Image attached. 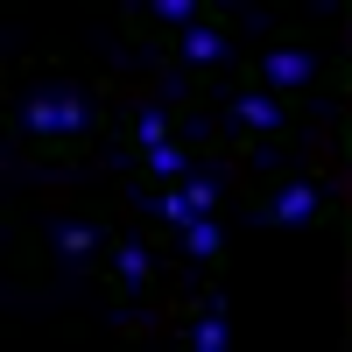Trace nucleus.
I'll return each mask as SVG.
<instances>
[{"label":"nucleus","mask_w":352,"mask_h":352,"mask_svg":"<svg viewBox=\"0 0 352 352\" xmlns=\"http://www.w3.org/2000/svg\"><path fill=\"white\" fill-rule=\"evenodd\" d=\"M113 78L78 71L64 50H36L8 92V141L21 148L28 169H78L113 141Z\"/></svg>","instance_id":"1"},{"label":"nucleus","mask_w":352,"mask_h":352,"mask_svg":"<svg viewBox=\"0 0 352 352\" xmlns=\"http://www.w3.org/2000/svg\"><path fill=\"white\" fill-rule=\"evenodd\" d=\"M162 232H169L176 261H184V268H197V282H204V275H226V219H219V212L184 219V226H162Z\"/></svg>","instance_id":"8"},{"label":"nucleus","mask_w":352,"mask_h":352,"mask_svg":"<svg viewBox=\"0 0 352 352\" xmlns=\"http://www.w3.org/2000/svg\"><path fill=\"white\" fill-rule=\"evenodd\" d=\"M247 64H254V78L268 92L296 99V106L324 99V92H352V64H324V50L310 36H296V28H275L261 50H247Z\"/></svg>","instance_id":"4"},{"label":"nucleus","mask_w":352,"mask_h":352,"mask_svg":"<svg viewBox=\"0 0 352 352\" xmlns=\"http://www.w3.org/2000/svg\"><path fill=\"white\" fill-rule=\"evenodd\" d=\"M247 219L254 226H303V232H324L338 226V197L324 190L317 169H268V184L247 190Z\"/></svg>","instance_id":"5"},{"label":"nucleus","mask_w":352,"mask_h":352,"mask_svg":"<svg viewBox=\"0 0 352 352\" xmlns=\"http://www.w3.org/2000/svg\"><path fill=\"white\" fill-rule=\"evenodd\" d=\"M345 155H352V106H345Z\"/></svg>","instance_id":"9"},{"label":"nucleus","mask_w":352,"mask_h":352,"mask_svg":"<svg viewBox=\"0 0 352 352\" xmlns=\"http://www.w3.org/2000/svg\"><path fill=\"white\" fill-rule=\"evenodd\" d=\"M92 289L106 296V317L120 331H148V303L162 296V232H113Z\"/></svg>","instance_id":"3"},{"label":"nucleus","mask_w":352,"mask_h":352,"mask_svg":"<svg viewBox=\"0 0 352 352\" xmlns=\"http://www.w3.org/2000/svg\"><path fill=\"white\" fill-rule=\"evenodd\" d=\"M197 21H204V0H141V8H120V28H127L148 56H162V64H169L176 36L197 28Z\"/></svg>","instance_id":"7"},{"label":"nucleus","mask_w":352,"mask_h":352,"mask_svg":"<svg viewBox=\"0 0 352 352\" xmlns=\"http://www.w3.org/2000/svg\"><path fill=\"white\" fill-rule=\"evenodd\" d=\"M113 204L120 190H99L85 197L78 212H50V219H21L8 212V232H14V268H43L50 282H99V261L113 247Z\"/></svg>","instance_id":"2"},{"label":"nucleus","mask_w":352,"mask_h":352,"mask_svg":"<svg viewBox=\"0 0 352 352\" xmlns=\"http://www.w3.org/2000/svg\"><path fill=\"white\" fill-rule=\"evenodd\" d=\"M162 324L176 345L190 352H226L232 345V303H226V275H204L197 289H184V296L162 303Z\"/></svg>","instance_id":"6"}]
</instances>
